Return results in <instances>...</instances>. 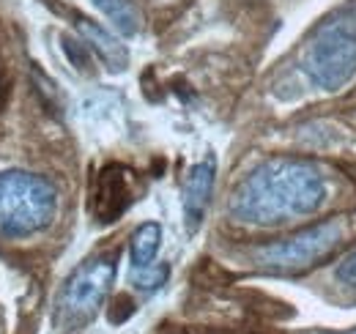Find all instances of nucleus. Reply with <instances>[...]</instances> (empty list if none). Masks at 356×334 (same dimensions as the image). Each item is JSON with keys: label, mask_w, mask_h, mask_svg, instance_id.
<instances>
[{"label": "nucleus", "mask_w": 356, "mask_h": 334, "mask_svg": "<svg viewBox=\"0 0 356 334\" xmlns=\"http://www.w3.org/2000/svg\"><path fill=\"white\" fill-rule=\"evenodd\" d=\"M302 80L310 90L334 93L356 72V0L329 14L302 47Z\"/></svg>", "instance_id": "f03ea898"}, {"label": "nucleus", "mask_w": 356, "mask_h": 334, "mask_svg": "<svg viewBox=\"0 0 356 334\" xmlns=\"http://www.w3.org/2000/svg\"><path fill=\"white\" fill-rule=\"evenodd\" d=\"M0 334H6V324H3V312H0Z\"/></svg>", "instance_id": "ddd939ff"}, {"label": "nucleus", "mask_w": 356, "mask_h": 334, "mask_svg": "<svg viewBox=\"0 0 356 334\" xmlns=\"http://www.w3.org/2000/svg\"><path fill=\"white\" fill-rule=\"evenodd\" d=\"M340 241H343V222L329 219V222L305 228L288 239L261 244L250 250L247 260L266 274H299L318 266V260L329 257Z\"/></svg>", "instance_id": "39448f33"}, {"label": "nucleus", "mask_w": 356, "mask_h": 334, "mask_svg": "<svg viewBox=\"0 0 356 334\" xmlns=\"http://www.w3.org/2000/svg\"><path fill=\"white\" fill-rule=\"evenodd\" d=\"M107 19L110 25L124 33V36H134L140 31V11L134 6V0H90Z\"/></svg>", "instance_id": "9d476101"}, {"label": "nucleus", "mask_w": 356, "mask_h": 334, "mask_svg": "<svg viewBox=\"0 0 356 334\" xmlns=\"http://www.w3.org/2000/svg\"><path fill=\"white\" fill-rule=\"evenodd\" d=\"M80 33H83V39L99 52V58H102L113 72H121V69L127 66V61H129L127 47L118 42L115 36H110L104 28H99V25L90 22V19H80Z\"/></svg>", "instance_id": "6e6552de"}, {"label": "nucleus", "mask_w": 356, "mask_h": 334, "mask_svg": "<svg viewBox=\"0 0 356 334\" xmlns=\"http://www.w3.org/2000/svg\"><path fill=\"white\" fill-rule=\"evenodd\" d=\"M72 334H77V332H72Z\"/></svg>", "instance_id": "4468645a"}, {"label": "nucleus", "mask_w": 356, "mask_h": 334, "mask_svg": "<svg viewBox=\"0 0 356 334\" xmlns=\"http://www.w3.org/2000/svg\"><path fill=\"white\" fill-rule=\"evenodd\" d=\"M168 274H170L168 263H154V266H148V269L132 271V285L140 288V291H156V288L168 280Z\"/></svg>", "instance_id": "f8f14e48"}, {"label": "nucleus", "mask_w": 356, "mask_h": 334, "mask_svg": "<svg viewBox=\"0 0 356 334\" xmlns=\"http://www.w3.org/2000/svg\"><path fill=\"white\" fill-rule=\"evenodd\" d=\"M115 271H118V252H102L96 257H88L66 280L63 291L58 296L55 324L63 326L69 334L90 324L110 296Z\"/></svg>", "instance_id": "20e7f679"}, {"label": "nucleus", "mask_w": 356, "mask_h": 334, "mask_svg": "<svg viewBox=\"0 0 356 334\" xmlns=\"http://www.w3.org/2000/svg\"><path fill=\"white\" fill-rule=\"evenodd\" d=\"M159 244H162V228L156 222H143L132 233V239H129V263H132V271L154 266Z\"/></svg>", "instance_id": "1a4fd4ad"}, {"label": "nucleus", "mask_w": 356, "mask_h": 334, "mask_svg": "<svg viewBox=\"0 0 356 334\" xmlns=\"http://www.w3.org/2000/svg\"><path fill=\"white\" fill-rule=\"evenodd\" d=\"M134 200V175L124 165H107L93 186V216L99 222H115Z\"/></svg>", "instance_id": "423d86ee"}, {"label": "nucleus", "mask_w": 356, "mask_h": 334, "mask_svg": "<svg viewBox=\"0 0 356 334\" xmlns=\"http://www.w3.org/2000/svg\"><path fill=\"white\" fill-rule=\"evenodd\" d=\"M332 195V175L321 165L299 157H274L233 186L227 216L238 225L280 228L318 214Z\"/></svg>", "instance_id": "f257e3e1"}, {"label": "nucleus", "mask_w": 356, "mask_h": 334, "mask_svg": "<svg viewBox=\"0 0 356 334\" xmlns=\"http://www.w3.org/2000/svg\"><path fill=\"white\" fill-rule=\"evenodd\" d=\"M214 175H217V162L214 157H206L203 162L189 170L186 184H184V219L189 230H197L206 209L211 203V192H214Z\"/></svg>", "instance_id": "0eeeda50"}, {"label": "nucleus", "mask_w": 356, "mask_h": 334, "mask_svg": "<svg viewBox=\"0 0 356 334\" xmlns=\"http://www.w3.org/2000/svg\"><path fill=\"white\" fill-rule=\"evenodd\" d=\"M354 334H356V332H354Z\"/></svg>", "instance_id": "2eb2a0df"}, {"label": "nucleus", "mask_w": 356, "mask_h": 334, "mask_svg": "<svg viewBox=\"0 0 356 334\" xmlns=\"http://www.w3.org/2000/svg\"><path fill=\"white\" fill-rule=\"evenodd\" d=\"M58 214V186L28 170H0V236L28 239L47 230Z\"/></svg>", "instance_id": "7ed1b4c3"}, {"label": "nucleus", "mask_w": 356, "mask_h": 334, "mask_svg": "<svg viewBox=\"0 0 356 334\" xmlns=\"http://www.w3.org/2000/svg\"><path fill=\"white\" fill-rule=\"evenodd\" d=\"M332 280H334V288L346 293L348 301H356V250L348 252L332 271Z\"/></svg>", "instance_id": "9b49d317"}]
</instances>
